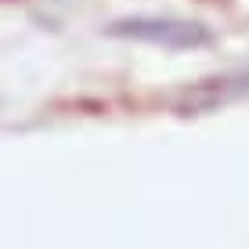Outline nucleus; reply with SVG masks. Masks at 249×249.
<instances>
[{
	"label": "nucleus",
	"instance_id": "nucleus-1",
	"mask_svg": "<svg viewBox=\"0 0 249 249\" xmlns=\"http://www.w3.org/2000/svg\"><path fill=\"white\" fill-rule=\"evenodd\" d=\"M105 36L112 40H134V44H152L166 51H199L213 44L210 25L192 18H170V15H130L105 25Z\"/></svg>",
	"mask_w": 249,
	"mask_h": 249
},
{
	"label": "nucleus",
	"instance_id": "nucleus-2",
	"mask_svg": "<svg viewBox=\"0 0 249 249\" xmlns=\"http://www.w3.org/2000/svg\"><path fill=\"white\" fill-rule=\"evenodd\" d=\"M249 90V72H238V76H224V80H206L199 83L195 90L184 94L188 108H213L228 98H238V94Z\"/></svg>",
	"mask_w": 249,
	"mask_h": 249
}]
</instances>
